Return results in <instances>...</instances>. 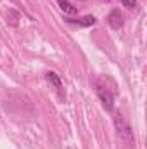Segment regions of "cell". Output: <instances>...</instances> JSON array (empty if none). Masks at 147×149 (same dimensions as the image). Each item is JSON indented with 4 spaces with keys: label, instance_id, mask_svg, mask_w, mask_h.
<instances>
[{
    "label": "cell",
    "instance_id": "obj_4",
    "mask_svg": "<svg viewBox=\"0 0 147 149\" xmlns=\"http://www.w3.org/2000/svg\"><path fill=\"white\" fill-rule=\"evenodd\" d=\"M68 23H71V24H78V26H94L95 23H97V19H95V16H83V17H80V19H71V17H68L66 19Z\"/></svg>",
    "mask_w": 147,
    "mask_h": 149
},
{
    "label": "cell",
    "instance_id": "obj_8",
    "mask_svg": "<svg viewBox=\"0 0 147 149\" xmlns=\"http://www.w3.org/2000/svg\"><path fill=\"white\" fill-rule=\"evenodd\" d=\"M106 2H111V0H106Z\"/></svg>",
    "mask_w": 147,
    "mask_h": 149
},
{
    "label": "cell",
    "instance_id": "obj_3",
    "mask_svg": "<svg viewBox=\"0 0 147 149\" xmlns=\"http://www.w3.org/2000/svg\"><path fill=\"white\" fill-rule=\"evenodd\" d=\"M107 23H109V26L112 28V30H119V28H123L125 21H123V14L119 12V9L111 10L109 16H107Z\"/></svg>",
    "mask_w": 147,
    "mask_h": 149
},
{
    "label": "cell",
    "instance_id": "obj_7",
    "mask_svg": "<svg viewBox=\"0 0 147 149\" xmlns=\"http://www.w3.org/2000/svg\"><path fill=\"white\" fill-rule=\"evenodd\" d=\"M121 3L126 7V9H132V7H135V3H137V0H121Z\"/></svg>",
    "mask_w": 147,
    "mask_h": 149
},
{
    "label": "cell",
    "instance_id": "obj_6",
    "mask_svg": "<svg viewBox=\"0 0 147 149\" xmlns=\"http://www.w3.org/2000/svg\"><path fill=\"white\" fill-rule=\"evenodd\" d=\"M57 3H59V9L64 12V14H69V16H73L78 12V7L73 5L71 2H68V0H57Z\"/></svg>",
    "mask_w": 147,
    "mask_h": 149
},
{
    "label": "cell",
    "instance_id": "obj_1",
    "mask_svg": "<svg viewBox=\"0 0 147 149\" xmlns=\"http://www.w3.org/2000/svg\"><path fill=\"white\" fill-rule=\"evenodd\" d=\"M95 87H97V95H99V99H101L104 109H106V111H112V108H114L112 92L107 88V85H106L102 80H97V85H95Z\"/></svg>",
    "mask_w": 147,
    "mask_h": 149
},
{
    "label": "cell",
    "instance_id": "obj_5",
    "mask_svg": "<svg viewBox=\"0 0 147 149\" xmlns=\"http://www.w3.org/2000/svg\"><path fill=\"white\" fill-rule=\"evenodd\" d=\"M45 78H47V81L50 83V85H54L55 88H57V92L62 95V81H61V78H59V74L54 73V71H49V73L45 74Z\"/></svg>",
    "mask_w": 147,
    "mask_h": 149
},
{
    "label": "cell",
    "instance_id": "obj_2",
    "mask_svg": "<svg viewBox=\"0 0 147 149\" xmlns=\"http://www.w3.org/2000/svg\"><path fill=\"white\" fill-rule=\"evenodd\" d=\"M116 127H118V134H119V137H121L128 146H132V144H133L132 130H130V127L123 121V118H121V116H119V118H116Z\"/></svg>",
    "mask_w": 147,
    "mask_h": 149
}]
</instances>
